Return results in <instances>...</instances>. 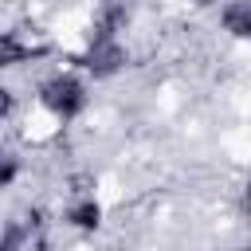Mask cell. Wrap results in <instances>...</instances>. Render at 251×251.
Masks as SVG:
<instances>
[{"instance_id":"1","label":"cell","mask_w":251,"mask_h":251,"mask_svg":"<svg viewBox=\"0 0 251 251\" xmlns=\"http://www.w3.org/2000/svg\"><path fill=\"white\" fill-rule=\"evenodd\" d=\"M43 102H47L55 114H71V110H78L82 90H78V82H71V78H55V82L43 86Z\"/></svg>"},{"instance_id":"2","label":"cell","mask_w":251,"mask_h":251,"mask_svg":"<svg viewBox=\"0 0 251 251\" xmlns=\"http://www.w3.org/2000/svg\"><path fill=\"white\" fill-rule=\"evenodd\" d=\"M224 24L235 31V35H251V0L247 4H231L224 12Z\"/></svg>"},{"instance_id":"3","label":"cell","mask_w":251,"mask_h":251,"mask_svg":"<svg viewBox=\"0 0 251 251\" xmlns=\"http://www.w3.org/2000/svg\"><path fill=\"white\" fill-rule=\"evenodd\" d=\"M118 59H122V55H118L114 47H98V51H90V67H98V71H110Z\"/></svg>"}]
</instances>
